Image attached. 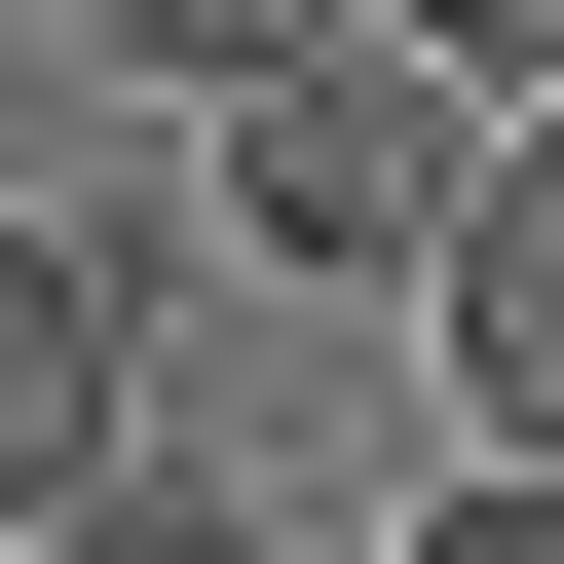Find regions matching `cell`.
Wrapping results in <instances>:
<instances>
[{"mask_svg": "<svg viewBox=\"0 0 564 564\" xmlns=\"http://www.w3.org/2000/svg\"><path fill=\"white\" fill-rule=\"evenodd\" d=\"M377 564H564V452H452V489H414Z\"/></svg>", "mask_w": 564, "mask_h": 564, "instance_id": "obj_6", "label": "cell"}, {"mask_svg": "<svg viewBox=\"0 0 564 564\" xmlns=\"http://www.w3.org/2000/svg\"><path fill=\"white\" fill-rule=\"evenodd\" d=\"M0 564H302V527H263V489H188V452H113V489H39V527H0Z\"/></svg>", "mask_w": 564, "mask_h": 564, "instance_id": "obj_4", "label": "cell"}, {"mask_svg": "<svg viewBox=\"0 0 564 564\" xmlns=\"http://www.w3.org/2000/svg\"><path fill=\"white\" fill-rule=\"evenodd\" d=\"M151 452V226H0V527Z\"/></svg>", "mask_w": 564, "mask_h": 564, "instance_id": "obj_3", "label": "cell"}, {"mask_svg": "<svg viewBox=\"0 0 564 564\" xmlns=\"http://www.w3.org/2000/svg\"><path fill=\"white\" fill-rule=\"evenodd\" d=\"M377 39H452V76H489V113H527V76H564V0H377Z\"/></svg>", "mask_w": 564, "mask_h": 564, "instance_id": "obj_7", "label": "cell"}, {"mask_svg": "<svg viewBox=\"0 0 564 564\" xmlns=\"http://www.w3.org/2000/svg\"><path fill=\"white\" fill-rule=\"evenodd\" d=\"M263 39H339V0H113V76H151V113H226Z\"/></svg>", "mask_w": 564, "mask_h": 564, "instance_id": "obj_5", "label": "cell"}, {"mask_svg": "<svg viewBox=\"0 0 564 564\" xmlns=\"http://www.w3.org/2000/svg\"><path fill=\"white\" fill-rule=\"evenodd\" d=\"M414 339H452V452H564V76L452 151V226H414Z\"/></svg>", "mask_w": 564, "mask_h": 564, "instance_id": "obj_2", "label": "cell"}, {"mask_svg": "<svg viewBox=\"0 0 564 564\" xmlns=\"http://www.w3.org/2000/svg\"><path fill=\"white\" fill-rule=\"evenodd\" d=\"M188 151H226V226L302 263V302H414V226H452V151H489V76L339 0V39H263V76L188 113Z\"/></svg>", "mask_w": 564, "mask_h": 564, "instance_id": "obj_1", "label": "cell"}]
</instances>
